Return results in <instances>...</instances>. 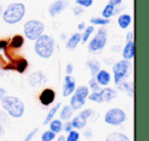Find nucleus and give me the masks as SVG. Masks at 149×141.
Returning a JSON list of instances; mask_svg holds the SVG:
<instances>
[{
	"mask_svg": "<svg viewBox=\"0 0 149 141\" xmlns=\"http://www.w3.org/2000/svg\"><path fill=\"white\" fill-rule=\"evenodd\" d=\"M54 51V40L48 35L42 34L36 39L35 52L42 58H49Z\"/></svg>",
	"mask_w": 149,
	"mask_h": 141,
	"instance_id": "1",
	"label": "nucleus"
},
{
	"mask_svg": "<svg viewBox=\"0 0 149 141\" xmlns=\"http://www.w3.org/2000/svg\"><path fill=\"white\" fill-rule=\"evenodd\" d=\"M26 13V7L23 3H11L3 13V21L7 24H17L23 20Z\"/></svg>",
	"mask_w": 149,
	"mask_h": 141,
	"instance_id": "2",
	"label": "nucleus"
},
{
	"mask_svg": "<svg viewBox=\"0 0 149 141\" xmlns=\"http://www.w3.org/2000/svg\"><path fill=\"white\" fill-rule=\"evenodd\" d=\"M2 106L13 118H21L24 114V103L15 96H4L1 99Z\"/></svg>",
	"mask_w": 149,
	"mask_h": 141,
	"instance_id": "3",
	"label": "nucleus"
},
{
	"mask_svg": "<svg viewBox=\"0 0 149 141\" xmlns=\"http://www.w3.org/2000/svg\"><path fill=\"white\" fill-rule=\"evenodd\" d=\"M131 68H132V64L127 59L118 61L114 64L113 68H112V70H113L116 84H120L123 80L129 77V75L131 73Z\"/></svg>",
	"mask_w": 149,
	"mask_h": 141,
	"instance_id": "4",
	"label": "nucleus"
},
{
	"mask_svg": "<svg viewBox=\"0 0 149 141\" xmlns=\"http://www.w3.org/2000/svg\"><path fill=\"white\" fill-rule=\"evenodd\" d=\"M24 32L28 39L36 40L38 37L43 34L44 32V24L40 21H29L24 26Z\"/></svg>",
	"mask_w": 149,
	"mask_h": 141,
	"instance_id": "5",
	"label": "nucleus"
},
{
	"mask_svg": "<svg viewBox=\"0 0 149 141\" xmlns=\"http://www.w3.org/2000/svg\"><path fill=\"white\" fill-rule=\"evenodd\" d=\"M107 41V37H106V31L105 29L101 28L99 29V31L97 32V34L95 35V37L90 41L89 45H88V49L90 52H97L99 50L103 49L104 46Z\"/></svg>",
	"mask_w": 149,
	"mask_h": 141,
	"instance_id": "6",
	"label": "nucleus"
},
{
	"mask_svg": "<svg viewBox=\"0 0 149 141\" xmlns=\"http://www.w3.org/2000/svg\"><path fill=\"white\" fill-rule=\"evenodd\" d=\"M126 118L127 117L124 110H122L120 108H112L105 114L104 121L107 124L116 126V125H120L122 123H124L126 121Z\"/></svg>",
	"mask_w": 149,
	"mask_h": 141,
	"instance_id": "7",
	"label": "nucleus"
},
{
	"mask_svg": "<svg viewBox=\"0 0 149 141\" xmlns=\"http://www.w3.org/2000/svg\"><path fill=\"white\" fill-rule=\"evenodd\" d=\"M46 82H47V78L41 70H37L29 77V84L33 88H40L41 86L45 85Z\"/></svg>",
	"mask_w": 149,
	"mask_h": 141,
	"instance_id": "8",
	"label": "nucleus"
},
{
	"mask_svg": "<svg viewBox=\"0 0 149 141\" xmlns=\"http://www.w3.org/2000/svg\"><path fill=\"white\" fill-rule=\"evenodd\" d=\"M68 4H70L68 0H57V1H54L49 6V15L52 17H56L57 15L61 13L68 6Z\"/></svg>",
	"mask_w": 149,
	"mask_h": 141,
	"instance_id": "9",
	"label": "nucleus"
},
{
	"mask_svg": "<svg viewBox=\"0 0 149 141\" xmlns=\"http://www.w3.org/2000/svg\"><path fill=\"white\" fill-rule=\"evenodd\" d=\"M40 102H41L43 105H50L52 102L55 99V92L53 91L50 88H46L42 91V93L40 94Z\"/></svg>",
	"mask_w": 149,
	"mask_h": 141,
	"instance_id": "10",
	"label": "nucleus"
},
{
	"mask_svg": "<svg viewBox=\"0 0 149 141\" xmlns=\"http://www.w3.org/2000/svg\"><path fill=\"white\" fill-rule=\"evenodd\" d=\"M74 89H76V80L72 76H66L63 82V96L66 97L70 95L74 91Z\"/></svg>",
	"mask_w": 149,
	"mask_h": 141,
	"instance_id": "11",
	"label": "nucleus"
},
{
	"mask_svg": "<svg viewBox=\"0 0 149 141\" xmlns=\"http://www.w3.org/2000/svg\"><path fill=\"white\" fill-rule=\"evenodd\" d=\"M135 55V44L134 40H127L126 46L123 49V56L125 59L130 60L134 57Z\"/></svg>",
	"mask_w": 149,
	"mask_h": 141,
	"instance_id": "12",
	"label": "nucleus"
},
{
	"mask_svg": "<svg viewBox=\"0 0 149 141\" xmlns=\"http://www.w3.org/2000/svg\"><path fill=\"white\" fill-rule=\"evenodd\" d=\"M95 80L99 85L106 86L110 82V75L108 72H106L104 70H98V73L95 75Z\"/></svg>",
	"mask_w": 149,
	"mask_h": 141,
	"instance_id": "13",
	"label": "nucleus"
},
{
	"mask_svg": "<svg viewBox=\"0 0 149 141\" xmlns=\"http://www.w3.org/2000/svg\"><path fill=\"white\" fill-rule=\"evenodd\" d=\"M100 96L102 98V101H110L116 96V91L112 88H104L103 90L99 92Z\"/></svg>",
	"mask_w": 149,
	"mask_h": 141,
	"instance_id": "14",
	"label": "nucleus"
},
{
	"mask_svg": "<svg viewBox=\"0 0 149 141\" xmlns=\"http://www.w3.org/2000/svg\"><path fill=\"white\" fill-rule=\"evenodd\" d=\"M80 41H81V34L76 33V34H74V35H72V37L68 40V41H66L65 47L70 50H72L77 47L78 44L80 43Z\"/></svg>",
	"mask_w": 149,
	"mask_h": 141,
	"instance_id": "15",
	"label": "nucleus"
},
{
	"mask_svg": "<svg viewBox=\"0 0 149 141\" xmlns=\"http://www.w3.org/2000/svg\"><path fill=\"white\" fill-rule=\"evenodd\" d=\"M84 104H85V99L74 94V96L70 99V107L74 108V110H80Z\"/></svg>",
	"mask_w": 149,
	"mask_h": 141,
	"instance_id": "16",
	"label": "nucleus"
},
{
	"mask_svg": "<svg viewBox=\"0 0 149 141\" xmlns=\"http://www.w3.org/2000/svg\"><path fill=\"white\" fill-rule=\"evenodd\" d=\"M86 124H87V119L84 118L81 114L76 117L72 122V126L76 129H83L86 126Z\"/></svg>",
	"mask_w": 149,
	"mask_h": 141,
	"instance_id": "17",
	"label": "nucleus"
},
{
	"mask_svg": "<svg viewBox=\"0 0 149 141\" xmlns=\"http://www.w3.org/2000/svg\"><path fill=\"white\" fill-rule=\"evenodd\" d=\"M132 22V17L130 15H122L118 19V23L120 29H127Z\"/></svg>",
	"mask_w": 149,
	"mask_h": 141,
	"instance_id": "18",
	"label": "nucleus"
},
{
	"mask_svg": "<svg viewBox=\"0 0 149 141\" xmlns=\"http://www.w3.org/2000/svg\"><path fill=\"white\" fill-rule=\"evenodd\" d=\"M106 141H130V140H129V138L126 135L114 132L106 137Z\"/></svg>",
	"mask_w": 149,
	"mask_h": 141,
	"instance_id": "19",
	"label": "nucleus"
},
{
	"mask_svg": "<svg viewBox=\"0 0 149 141\" xmlns=\"http://www.w3.org/2000/svg\"><path fill=\"white\" fill-rule=\"evenodd\" d=\"M88 66H89L90 70H91L92 77H95V75L98 73V70H100V64L96 59H90L87 62Z\"/></svg>",
	"mask_w": 149,
	"mask_h": 141,
	"instance_id": "20",
	"label": "nucleus"
},
{
	"mask_svg": "<svg viewBox=\"0 0 149 141\" xmlns=\"http://www.w3.org/2000/svg\"><path fill=\"white\" fill-rule=\"evenodd\" d=\"M114 13H116V10H114V5H112L111 3H108V4L105 5L104 9L102 10V17H103V19L108 20Z\"/></svg>",
	"mask_w": 149,
	"mask_h": 141,
	"instance_id": "21",
	"label": "nucleus"
},
{
	"mask_svg": "<svg viewBox=\"0 0 149 141\" xmlns=\"http://www.w3.org/2000/svg\"><path fill=\"white\" fill-rule=\"evenodd\" d=\"M72 116V110L70 106L65 105L62 108L61 112H60V119L63 121H68V119H70V117Z\"/></svg>",
	"mask_w": 149,
	"mask_h": 141,
	"instance_id": "22",
	"label": "nucleus"
},
{
	"mask_svg": "<svg viewBox=\"0 0 149 141\" xmlns=\"http://www.w3.org/2000/svg\"><path fill=\"white\" fill-rule=\"evenodd\" d=\"M23 44H24V38L21 35H15L10 41V45L13 48H21L23 46Z\"/></svg>",
	"mask_w": 149,
	"mask_h": 141,
	"instance_id": "23",
	"label": "nucleus"
},
{
	"mask_svg": "<svg viewBox=\"0 0 149 141\" xmlns=\"http://www.w3.org/2000/svg\"><path fill=\"white\" fill-rule=\"evenodd\" d=\"M60 105H61V103H57V104H55V105L53 106V107L51 108V110H50V112H48V114H47V117H46V119H45V121H44V123L43 124L44 125H46V124H48V123L50 122V121H51V119L53 118L54 117V114H56V112H57L58 110V108L60 107Z\"/></svg>",
	"mask_w": 149,
	"mask_h": 141,
	"instance_id": "24",
	"label": "nucleus"
},
{
	"mask_svg": "<svg viewBox=\"0 0 149 141\" xmlns=\"http://www.w3.org/2000/svg\"><path fill=\"white\" fill-rule=\"evenodd\" d=\"M92 25H96V26H105L107 24H109V20L107 19H103V17H94L90 20Z\"/></svg>",
	"mask_w": 149,
	"mask_h": 141,
	"instance_id": "25",
	"label": "nucleus"
},
{
	"mask_svg": "<svg viewBox=\"0 0 149 141\" xmlns=\"http://www.w3.org/2000/svg\"><path fill=\"white\" fill-rule=\"evenodd\" d=\"M62 129V124L59 120H54L50 123V131L54 133H59Z\"/></svg>",
	"mask_w": 149,
	"mask_h": 141,
	"instance_id": "26",
	"label": "nucleus"
},
{
	"mask_svg": "<svg viewBox=\"0 0 149 141\" xmlns=\"http://www.w3.org/2000/svg\"><path fill=\"white\" fill-rule=\"evenodd\" d=\"M74 94L77 96H79V97L85 99L88 96V94H89V89H88V87H86V86H80V87L76 90V93Z\"/></svg>",
	"mask_w": 149,
	"mask_h": 141,
	"instance_id": "27",
	"label": "nucleus"
},
{
	"mask_svg": "<svg viewBox=\"0 0 149 141\" xmlns=\"http://www.w3.org/2000/svg\"><path fill=\"white\" fill-rule=\"evenodd\" d=\"M94 32V27L93 26H90V27L86 28L85 32H84L83 35H81V40L83 41V43L87 42V40L89 39V37L91 36V34Z\"/></svg>",
	"mask_w": 149,
	"mask_h": 141,
	"instance_id": "28",
	"label": "nucleus"
},
{
	"mask_svg": "<svg viewBox=\"0 0 149 141\" xmlns=\"http://www.w3.org/2000/svg\"><path fill=\"white\" fill-rule=\"evenodd\" d=\"M27 66H28V61L26 59H24V58H22V59H19L17 61L15 68H17V70L19 72V73H24V70L27 68Z\"/></svg>",
	"mask_w": 149,
	"mask_h": 141,
	"instance_id": "29",
	"label": "nucleus"
},
{
	"mask_svg": "<svg viewBox=\"0 0 149 141\" xmlns=\"http://www.w3.org/2000/svg\"><path fill=\"white\" fill-rule=\"evenodd\" d=\"M123 87H120L122 89H124L125 91L128 93V95L130 97H132L133 94H134V85L132 83H124L123 84Z\"/></svg>",
	"mask_w": 149,
	"mask_h": 141,
	"instance_id": "30",
	"label": "nucleus"
},
{
	"mask_svg": "<svg viewBox=\"0 0 149 141\" xmlns=\"http://www.w3.org/2000/svg\"><path fill=\"white\" fill-rule=\"evenodd\" d=\"M55 138V133L52 132V131H46V132L43 133L41 137L42 141H51Z\"/></svg>",
	"mask_w": 149,
	"mask_h": 141,
	"instance_id": "31",
	"label": "nucleus"
},
{
	"mask_svg": "<svg viewBox=\"0 0 149 141\" xmlns=\"http://www.w3.org/2000/svg\"><path fill=\"white\" fill-rule=\"evenodd\" d=\"M80 134L77 132V131H70V134H68V138H66V141H78L79 140Z\"/></svg>",
	"mask_w": 149,
	"mask_h": 141,
	"instance_id": "32",
	"label": "nucleus"
},
{
	"mask_svg": "<svg viewBox=\"0 0 149 141\" xmlns=\"http://www.w3.org/2000/svg\"><path fill=\"white\" fill-rule=\"evenodd\" d=\"M89 99L92 100V101L97 102V103H101V102H103L102 101V98H101V96H100L99 92H93L91 95H89Z\"/></svg>",
	"mask_w": 149,
	"mask_h": 141,
	"instance_id": "33",
	"label": "nucleus"
},
{
	"mask_svg": "<svg viewBox=\"0 0 149 141\" xmlns=\"http://www.w3.org/2000/svg\"><path fill=\"white\" fill-rule=\"evenodd\" d=\"M76 3L82 7H89L93 4V0H76Z\"/></svg>",
	"mask_w": 149,
	"mask_h": 141,
	"instance_id": "34",
	"label": "nucleus"
},
{
	"mask_svg": "<svg viewBox=\"0 0 149 141\" xmlns=\"http://www.w3.org/2000/svg\"><path fill=\"white\" fill-rule=\"evenodd\" d=\"M89 85H90V87H91V89L94 90V91L99 90V84L97 83V81H96L94 77H92V79L89 81Z\"/></svg>",
	"mask_w": 149,
	"mask_h": 141,
	"instance_id": "35",
	"label": "nucleus"
},
{
	"mask_svg": "<svg viewBox=\"0 0 149 141\" xmlns=\"http://www.w3.org/2000/svg\"><path fill=\"white\" fill-rule=\"evenodd\" d=\"M84 11V9H83V7L82 6H74V7H72V13H74V15H81L82 13Z\"/></svg>",
	"mask_w": 149,
	"mask_h": 141,
	"instance_id": "36",
	"label": "nucleus"
},
{
	"mask_svg": "<svg viewBox=\"0 0 149 141\" xmlns=\"http://www.w3.org/2000/svg\"><path fill=\"white\" fill-rule=\"evenodd\" d=\"M92 114H93V112H92L91 110H84V112H82L80 114H81V116H83L84 118L88 119L90 116H92Z\"/></svg>",
	"mask_w": 149,
	"mask_h": 141,
	"instance_id": "37",
	"label": "nucleus"
},
{
	"mask_svg": "<svg viewBox=\"0 0 149 141\" xmlns=\"http://www.w3.org/2000/svg\"><path fill=\"white\" fill-rule=\"evenodd\" d=\"M37 131H38V129H35V130H33V131H32V132L30 133L29 135H28V136H27V138H26L24 141H30V140H31V139L33 138V136H34V135H35L36 133H37Z\"/></svg>",
	"mask_w": 149,
	"mask_h": 141,
	"instance_id": "38",
	"label": "nucleus"
},
{
	"mask_svg": "<svg viewBox=\"0 0 149 141\" xmlns=\"http://www.w3.org/2000/svg\"><path fill=\"white\" fill-rule=\"evenodd\" d=\"M123 0H109V3H111L112 5L116 6V5H120L122 3Z\"/></svg>",
	"mask_w": 149,
	"mask_h": 141,
	"instance_id": "39",
	"label": "nucleus"
},
{
	"mask_svg": "<svg viewBox=\"0 0 149 141\" xmlns=\"http://www.w3.org/2000/svg\"><path fill=\"white\" fill-rule=\"evenodd\" d=\"M5 94H6V91H5V89H3V88L0 87V100L4 97Z\"/></svg>",
	"mask_w": 149,
	"mask_h": 141,
	"instance_id": "40",
	"label": "nucleus"
},
{
	"mask_svg": "<svg viewBox=\"0 0 149 141\" xmlns=\"http://www.w3.org/2000/svg\"><path fill=\"white\" fill-rule=\"evenodd\" d=\"M66 73H68V75L72 73V64H68V66H66Z\"/></svg>",
	"mask_w": 149,
	"mask_h": 141,
	"instance_id": "41",
	"label": "nucleus"
},
{
	"mask_svg": "<svg viewBox=\"0 0 149 141\" xmlns=\"http://www.w3.org/2000/svg\"><path fill=\"white\" fill-rule=\"evenodd\" d=\"M72 123H68V124L65 125V128H64V130L66 131V132H70V130H72Z\"/></svg>",
	"mask_w": 149,
	"mask_h": 141,
	"instance_id": "42",
	"label": "nucleus"
},
{
	"mask_svg": "<svg viewBox=\"0 0 149 141\" xmlns=\"http://www.w3.org/2000/svg\"><path fill=\"white\" fill-rule=\"evenodd\" d=\"M6 45H7L6 41H0V49H1V48H5Z\"/></svg>",
	"mask_w": 149,
	"mask_h": 141,
	"instance_id": "43",
	"label": "nucleus"
},
{
	"mask_svg": "<svg viewBox=\"0 0 149 141\" xmlns=\"http://www.w3.org/2000/svg\"><path fill=\"white\" fill-rule=\"evenodd\" d=\"M3 134H4V129H3L2 125H1V123H0V136Z\"/></svg>",
	"mask_w": 149,
	"mask_h": 141,
	"instance_id": "44",
	"label": "nucleus"
},
{
	"mask_svg": "<svg viewBox=\"0 0 149 141\" xmlns=\"http://www.w3.org/2000/svg\"><path fill=\"white\" fill-rule=\"evenodd\" d=\"M84 28H85V24H84V23H81V24H80L79 29H80V30H83Z\"/></svg>",
	"mask_w": 149,
	"mask_h": 141,
	"instance_id": "45",
	"label": "nucleus"
},
{
	"mask_svg": "<svg viewBox=\"0 0 149 141\" xmlns=\"http://www.w3.org/2000/svg\"><path fill=\"white\" fill-rule=\"evenodd\" d=\"M58 141H65V138H64V137H60L59 139H58Z\"/></svg>",
	"mask_w": 149,
	"mask_h": 141,
	"instance_id": "46",
	"label": "nucleus"
},
{
	"mask_svg": "<svg viewBox=\"0 0 149 141\" xmlns=\"http://www.w3.org/2000/svg\"><path fill=\"white\" fill-rule=\"evenodd\" d=\"M2 13V6H1V4H0V15Z\"/></svg>",
	"mask_w": 149,
	"mask_h": 141,
	"instance_id": "47",
	"label": "nucleus"
}]
</instances>
